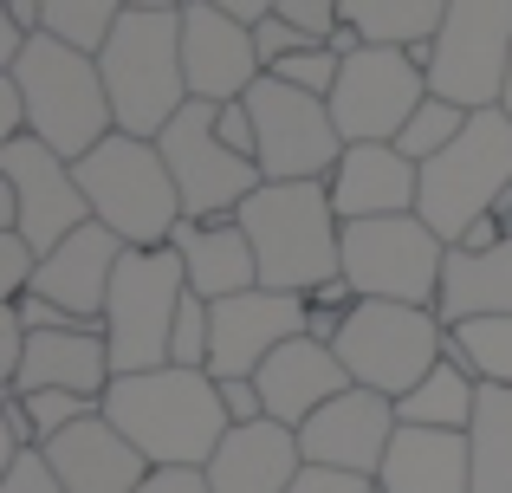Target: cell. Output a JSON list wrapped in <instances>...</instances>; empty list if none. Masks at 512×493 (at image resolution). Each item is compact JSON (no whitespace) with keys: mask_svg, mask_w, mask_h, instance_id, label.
<instances>
[{"mask_svg":"<svg viewBox=\"0 0 512 493\" xmlns=\"http://www.w3.org/2000/svg\"><path fill=\"white\" fill-rule=\"evenodd\" d=\"M13 312L26 318V331H72L78 318L72 312H59L52 299H39V292H26V299H13Z\"/></svg>","mask_w":512,"mask_h":493,"instance_id":"ee69618b","label":"cell"},{"mask_svg":"<svg viewBox=\"0 0 512 493\" xmlns=\"http://www.w3.org/2000/svg\"><path fill=\"white\" fill-rule=\"evenodd\" d=\"M169 247L182 253L188 292L208 299V305L240 299V292L260 286V260H253V241H247L240 221H182Z\"/></svg>","mask_w":512,"mask_h":493,"instance_id":"cb8c5ba5","label":"cell"},{"mask_svg":"<svg viewBox=\"0 0 512 493\" xmlns=\"http://www.w3.org/2000/svg\"><path fill=\"white\" fill-rule=\"evenodd\" d=\"M428 65V91L461 111H500L512 72V0H448L435 46L415 52Z\"/></svg>","mask_w":512,"mask_h":493,"instance_id":"9c48e42d","label":"cell"},{"mask_svg":"<svg viewBox=\"0 0 512 493\" xmlns=\"http://www.w3.org/2000/svg\"><path fill=\"white\" fill-rule=\"evenodd\" d=\"M0 493H65V481L52 474L46 448H20V455L0 468Z\"/></svg>","mask_w":512,"mask_h":493,"instance_id":"74e56055","label":"cell"},{"mask_svg":"<svg viewBox=\"0 0 512 493\" xmlns=\"http://www.w3.org/2000/svg\"><path fill=\"white\" fill-rule=\"evenodd\" d=\"M104 91L124 137L156 143L188 111V72H182V13H124L111 46L98 52Z\"/></svg>","mask_w":512,"mask_h":493,"instance_id":"277c9868","label":"cell"},{"mask_svg":"<svg viewBox=\"0 0 512 493\" xmlns=\"http://www.w3.org/2000/svg\"><path fill=\"white\" fill-rule=\"evenodd\" d=\"M208 7H221V13H234V20H247V26H260L266 13H273V0H208Z\"/></svg>","mask_w":512,"mask_h":493,"instance_id":"7dc6e473","label":"cell"},{"mask_svg":"<svg viewBox=\"0 0 512 493\" xmlns=\"http://www.w3.org/2000/svg\"><path fill=\"white\" fill-rule=\"evenodd\" d=\"M182 72H188V98L195 104H240L266 78L253 26L208 7V0H188L182 7Z\"/></svg>","mask_w":512,"mask_h":493,"instance_id":"2e32d148","label":"cell"},{"mask_svg":"<svg viewBox=\"0 0 512 493\" xmlns=\"http://www.w3.org/2000/svg\"><path fill=\"white\" fill-rule=\"evenodd\" d=\"M441 273H448V241L422 215H389V221H344V279L357 299L389 305H441Z\"/></svg>","mask_w":512,"mask_h":493,"instance_id":"30bf717a","label":"cell"},{"mask_svg":"<svg viewBox=\"0 0 512 493\" xmlns=\"http://www.w3.org/2000/svg\"><path fill=\"white\" fill-rule=\"evenodd\" d=\"M305 474V448L299 429L286 422H247V429H227L221 455L208 461V487L214 493H292V481Z\"/></svg>","mask_w":512,"mask_h":493,"instance_id":"7402d4cb","label":"cell"},{"mask_svg":"<svg viewBox=\"0 0 512 493\" xmlns=\"http://www.w3.org/2000/svg\"><path fill=\"white\" fill-rule=\"evenodd\" d=\"M305 331H312V305H305L299 292L253 286V292H240V299H221L214 305V364H208V377L214 383L260 377L266 357L286 351Z\"/></svg>","mask_w":512,"mask_h":493,"instance_id":"9a60e30c","label":"cell"},{"mask_svg":"<svg viewBox=\"0 0 512 493\" xmlns=\"http://www.w3.org/2000/svg\"><path fill=\"white\" fill-rule=\"evenodd\" d=\"M7 78L26 98V137H39L46 150H59L65 163H85V156L117 130V111H111V91H104L98 59L78 52V46H65V39L39 33Z\"/></svg>","mask_w":512,"mask_h":493,"instance_id":"3957f363","label":"cell"},{"mask_svg":"<svg viewBox=\"0 0 512 493\" xmlns=\"http://www.w3.org/2000/svg\"><path fill=\"white\" fill-rule=\"evenodd\" d=\"M26 344H33V331H26V318L13 312V305H0V377H20V364H26Z\"/></svg>","mask_w":512,"mask_h":493,"instance_id":"b9f144b4","label":"cell"},{"mask_svg":"<svg viewBox=\"0 0 512 493\" xmlns=\"http://www.w3.org/2000/svg\"><path fill=\"white\" fill-rule=\"evenodd\" d=\"M383 493H474V455H467V435L448 429H396L383 474Z\"/></svg>","mask_w":512,"mask_h":493,"instance_id":"d4e9b609","label":"cell"},{"mask_svg":"<svg viewBox=\"0 0 512 493\" xmlns=\"http://www.w3.org/2000/svg\"><path fill=\"white\" fill-rule=\"evenodd\" d=\"M273 13H279V20H292L312 46H331L338 26H344V0H273Z\"/></svg>","mask_w":512,"mask_h":493,"instance_id":"8d00e7d4","label":"cell"},{"mask_svg":"<svg viewBox=\"0 0 512 493\" xmlns=\"http://www.w3.org/2000/svg\"><path fill=\"white\" fill-rule=\"evenodd\" d=\"M292 493H376V481H363V474H338V468H305Z\"/></svg>","mask_w":512,"mask_h":493,"instance_id":"7bdbcfd3","label":"cell"},{"mask_svg":"<svg viewBox=\"0 0 512 493\" xmlns=\"http://www.w3.org/2000/svg\"><path fill=\"white\" fill-rule=\"evenodd\" d=\"M253 130H260V176L266 182H331V169L344 163V130L331 117V98L279 85L273 72L247 91Z\"/></svg>","mask_w":512,"mask_h":493,"instance_id":"8fae6325","label":"cell"},{"mask_svg":"<svg viewBox=\"0 0 512 493\" xmlns=\"http://www.w3.org/2000/svg\"><path fill=\"white\" fill-rule=\"evenodd\" d=\"M188 0H124V13H182Z\"/></svg>","mask_w":512,"mask_h":493,"instance_id":"c3c4849f","label":"cell"},{"mask_svg":"<svg viewBox=\"0 0 512 493\" xmlns=\"http://www.w3.org/2000/svg\"><path fill=\"white\" fill-rule=\"evenodd\" d=\"M39 253H33V241L26 234H13V228H0V292H7V305L13 299H26L33 292V279H39Z\"/></svg>","mask_w":512,"mask_h":493,"instance_id":"d590c367","label":"cell"},{"mask_svg":"<svg viewBox=\"0 0 512 493\" xmlns=\"http://www.w3.org/2000/svg\"><path fill=\"white\" fill-rule=\"evenodd\" d=\"M506 195H512V117L506 111H474V124L461 130V143H448L435 163H422L415 215L454 247L474 221H487Z\"/></svg>","mask_w":512,"mask_h":493,"instance_id":"52a82bcc","label":"cell"},{"mask_svg":"<svg viewBox=\"0 0 512 493\" xmlns=\"http://www.w3.org/2000/svg\"><path fill=\"white\" fill-rule=\"evenodd\" d=\"M338 72H344V59H338L331 46L292 52V59H279V65H273V78H279V85H292V91H312V98H331V91H338Z\"/></svg>","mask_w":512,"mask_h":493,"instance_id":"e575fe53","label":"cell"},{"mask_svg":"<svg viewBox=\"0 0 512 493\" xmlns=\"http://www.w3.org/2000/svg\"><path fill=\"white\" fill-rule=\"evenodd\" d=\"M169 364H175V370H208V364H214V305L195 299V292L182 299V318H175Z\"/></svg>","mask_w":512,"mask_h":493,"instance_id":"d6a6232c","label":"cell"},{"mask_svg":"<svg viewBox=\"0 0 512 493\" xmlns=\"http://www.w3.org/2000/svg\"><path fill=\"white\" fill-rule=\"evenodd\" d=\"M240 228L260 260V286L312 299L318 286L344 273V221L331 208L325 182H266L260 195L240 202Z\"/></svg>","mask_w":512,"mask_h":493,"instance_id":"7a4b0ae2","label":"cell"},{"mask_svg":"<svg viewBox=\"0 0 512 493\" xmlns=\"http://www.w3.org/2000/svg\"><path fill=\"white\" fill-rule=\"evenodd\" d=\"M325 189H331L338 221H389V215H415L422 169H415L396 143H350Z\"/></svg>","mask_w":512,"mask_h":493,"instance_id":"d6986e66","label":"cell"},{"mask_svg":"<svg viewBox=\"0 0 512 493\" xmlns=\"http://www.w3.org/2000/svg\"><path fill=\"white\" fill-rule=\"evenodd\" d=\"M396 429H402L396 403L350 383L338 403H325L299 429L305 468H338V474H363V481H376L383 461H389V448H396Z\"/></svg>","mask_w":512,"mask_h":493,"instance_id":"e0dca14e","label":"cell"},{"mask_svg":"<svg viewBox=\"0 0 512 493\" xmlns=\"http://www.w3.org/2000/svg\"><path fill=\"white\" fill-rule=\"evenodd\" d=\"M0 182L13 189V234H26L33 253H59L78 228H91V202L78 189V169L39 137L0 143Z\"/></svg>","mask_w":512,"mask_h":493,"instance_id":"5bb4252c","label":"cell"},{"mask_svg":"<svg viewBox=\"0 0 512 493\" xmlns=\"http://www.w3.org/2000/svg\"><path fill=\"white\" fill-rule=\"evenodd\" d=\"M175 189H182V215L188 221H234L247 195L266 189L260 163L234 156L221 137H214V104H188L182 117L156 137Z\"/></svg>","mask_w":512,"mask_h":493,"instance_id":"7c38bea8","label":"cell"},{"mask_svg":"<svg viewBox=\"0 0 512 493\" xmlns=\"http://www.w3.org/2000/svg\"><path fill=\"white\" fill-rule=\"evenodd\" d=\"M500 111H506V117H512V72H506V98H500Z\"/></svg>","mask_w":512,"mask_h":493,"instance_id":"681fc988","label":"cell"},{"mask_svg":"<svg viewBox=\"0 0 512 493\" xmlns=\"http://www.w3.org/2000/svg\"><path fill=\"white\" fill-rule=\"evenodd\" d=\"M104 416L137 442L150 468H208L227 442V403L208 370H143V377H111Z\"/></svg>","mask_w":512,"mask_h":493,"instance_id":"6da1fadb","label":"cell"},{"mask_svg":"<svg viewBox=\"0 0 512 493\" xmlns=\"http://www.w3.org/2000/svg\"><path fill=\"white\" fill-rule=\"evenodd\" d=\"M467 124H474V111H461V104H448V98H435V91H428V104L409 117V124H402L396 150L409 156L415 169H422V163H435L448 143H461V130H467Z\"/></svg>","mask_w":512,"mask_h":493,"instance_id":"1f68e13d","label":"cell"},{"mask_svg":"<svg viewBox=\"0 0 512 493\" xmlns=\"http://www.w3.org/2000/svg\"><path fill=\"white\" fill-rule=\"evenodd\" d=\"M253 383H260V396H266V416L286 422V429H305L318 409L338 403L350 390V370H344V357L331 351V344H318L312 331H305V338H292L286 351L266 357Z\"/></svg>","mask_w":512,"mask_h":493,"instance_id":"ffe728a7","label":"cell"},{"mask_svg":"<svg viewBox=\"0 0 512 493\" xmlns=\"http://www.w3.org/2000/svg\"><path fill=\"white\" fill-rule=\"evenodd\" d=\"M441 325H467V318H512V241L487 253L448 247V273H441Z\"/></svg>","mask_w":512,"mask_h":493,"instance_id":"484cf974","label":"cell"},{"mask_svg":"<svg viewBox=\"0 0 512 493\" xmlns=\"http://www.w3.org/2000/svg\"><path fill=\"white\" fill-rule=\"evenodd\" d=\"M448 20V0H344V26H357L363 46L428 52Z\"/></svg>","mask_w":512,"mask_h":493,"instance_id":"83f0119b","label":"cell"},{"mask_svg":"<svg viewBox=\"0 0 512 493\" xmlns=\"http://www.w3.org/2000/svg\"><path fill=\"white\" fill-rule=\"evenodd\" d=\"M124 241H117L111 228H78L72 241L59 253H46V266H39L33 292L39 299H52L59 312H72L78 325H104V299H111V279H117V260H124Z\"/></svg>","mask_w":512,"mask_h":493,"instance_id":"44dd1931","label":"cell"},{"mask_svg":"<svg viewBox=\"0 0 512 493\" xmlns=\"http://www.w3.org/2000/svg\"><path fill=\"white\" fill-rule=\"evenodd\" d=\"M214 137H221L234 156L260 163V130H253V111H247V98H240V104H214Z\"/></svg>","mask_w":512,"mask_h":493,"instance_id":"f35d334b","label":"cell"},{"mask_svg":"<svg viewBox=\"0 0 512 493\" xmlns=\"http://www.w3.org/2000/svg\"><path fill=\"white\" fill-rule=\"evenodd\" d=\"M253 46H260V65L273 72V65H279V59H292V52H312V39H305V33H299L292 20H279V13H266V20L253 26Z\"/></svg>","mask_w":512,"mask_h":493,"instance_id":"ab89813d","label":"cell"},{"mask_svg":"<svg viewBox=\"0 0 512 493\" xmlns=\"http://www.w3.org/2000/svg\"><path fill=\"white\" fill-rule=\"evenodd\" d=\"M422 104H428V65L396 46H363L357 59H344L338 91H331V117H338L344 143H396Z\"/></svg>","mask_w":512,"mask_h":493,"instance_id":"4fadbf2b","label":"cell"},{"mask_svg":"<svg viewBox=\"0 0 512 493\" xmlns=\"http://www.w3.org/2000/svg\"><path fill=\"white\" fill-rule=\"evenodd\" d=\"M221 403H227V422H234V429L266 422V396H260V383H253V377H227L221 383Z\"/></svg>","mask_w":512,"mask_h":493,"instance_id":"60d3db41","label":"cell"},{"mask_svg":"<svg viewBox=\"0 0 512 493\" xmlns=\"http://www.w3.org/2000/svg\"><path fill=\"white\" fill-rule=\"evenodd\" d=\"M20 396V390H13ZM26 403V416H33V429H39V448L52 442V435H65L72 422H85V416H98L104 403H91V396H72V390H33V396H20Z\"/></svg>","mask_w":512,"mask_h":493,"instance_id":"836d02e7","label":"cell"},{"mask_svg":"<svg viewBox=\"0 0 512 493\" xmlns=\"http://www.w3.org/2000/svg\"><path fill=\"white\" fill-rule=\"evenodd\" d=\"M7 390L33 396V390H72L104 403L111 390V344H104V325H72V331H33L26 344V364Z\"/></svg>","mask_w":512,"mask_h":493,"instance_id":"603a6c76","label":"cell"},{"mask_svg":"<svg viewBox=\"0 0 512 493\" xmlns=\"http://www.w3.org/2000/svg\"><path fill=\"white\" fill-rule=\"evenodd\" d=\"M143 493H214V487H208V468H156Z\"/></svg>","mask_w":512,"mask_h":493,"instance_id":"f6af8a7d","label":"cell"},{"mask_svg":"<svg viewBox=\"0 0 512 493\" xmlns=\"http://www.w3.org/2000/svg\"><path fill=\"white\" fill-rule=\"evenodd\" d=\"M46 461H52V474L65 481V493H143L150 474H156L150 461L137 455V442H130L104 409L85 416V422H72L65 435H52Z\"/></svg>","mask_w":512,"mask_h":493,"instance_id":"ac0fdd59","label":"cell"},{"mask_svg":"<svg viewBox=\"0 0 512 493\" xmlns=\"http://www.w3.org/2000/svg\"><path fill=\"white\" fill-rule=\"evenodd\" d=\"M376 493H383V487H376Z\"/></svg>","mask_w":512,"mask_h":493,"instance_id":"f907efd6","label":"cell"},{"mask_svg":"<svg viewBox=\"0 0 512 493\" xmlns=\"http://www.w3.org/2000/svg\"><path fill=\"white\" fill-rule=\"evenodd\" d=\"M467 455H474V493H512V390L480 383V416L467 429Z\"/></svg>","mask_w":512,"mask_h":493,"instance_id":"f1b7e54d","label":"cell"},{"mask_svg":"<svg viewBox=\"0 0 512 493\" xmlns=\"http://www.w3.org/2000/svg\"><path fill=\"white\" fill-rule=\"evenodd\" d=\"M188 299V273L175 247H130L117 260L111 299H104V344H111V377L169 370V338Z\"/></svg>","mask_w":512,"mask_h":493,"instance_id":"8992f818","label":"cell"},{"mask_svg":"<svg viewBox=\"0 0 512 493\" xmlns=\"http://www.w3.org/2000/svg\"><path fill=\"white\" fill-rule=\"evenodd\" d=\"M396 416H402V429H448V435H467V429H474V416H480V377L448 351V357H441V364L396 403Z\"/></svg>","mask_w":512,"mask_h":493,"instance_id":"4316f807","label":"cell"},{"mask_svg":"<svg viewBox=\"0 0 512 493\" xmlns=\"http://www.w3.org/2000/svg\"><path fill=\"white\" fill-rule=\"evenodd\" d=\"M448 351L461 357L487 390H512V318H467V325H448Z\"/></svg>","mask_w":512,"mask_h":493,"instance_id":"f546056e","label":"cell"},{"mask_svg":"<svg viewBox=\"0 0 512 493\" xmlns=\"http://www.w3.org/2000/svg\"><path fill=\"white\" fill-rule=\"evenodd\" d=\"M72 169H78V189H85V202H91V221L111 228L124 247H169L175 228L188 221L182 189H175L163 150L143 143V137L111 130V137Z\"/></svg>","mask_w":512,"mask_h":493,"instance_id":"5b68a950","label":"cell"},{"mask_svg":"<svg viewBox=\"0 0 512 493\" xmlns=\"http://www.w3.org/2000/svg\"><path fill=\"white\" fill-rule=\"evenodd\" d=\"M13 137H26V98H20V85L0 72V143H13Z\"/></svg>","mask_w":512,"mask_h":493,"instance_id":"bcb514c9","label":"cell"},{"mask_svg":"<svg viewBox=\"0 0 512 493\" xmlns=\"http://www.w3.org/2000/svg\"><path fill=\"white\" fill-rule=\"evenodd\" d=\"M39 7H46V33L91 52V59L111 46L117 20H124V0H39Z\"/></svg>","mask_w":512,"mask_h":493,"instance_id":"4dcf8cb0","label":"cell"},{"mask_svg":"<svg viewBox=\"0 0 512 493\" xmlns=\"http://www.w3.org/2000/svg\"><path fill=\"white\" fill-rule=\"evenodd\" d=\"M331 351L344 357L357 390H376V396H389V403H402V396L448 357V325H441V312H422V305L357 299L350 318L338 325V344H331Z\"/></svg>","mask_w":512,"mask_h":493,"instance_id":"ba28073f","label":"cell"}]
</instances>
